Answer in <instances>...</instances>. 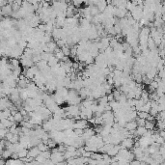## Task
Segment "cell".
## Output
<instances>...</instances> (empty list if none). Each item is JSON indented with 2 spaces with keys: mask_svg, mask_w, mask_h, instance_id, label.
<instances>
[{
  "mask_svg": "<svg viewBox=\"0 0 165 165\" xmlns=\"http://www.w3.org/2000/svg\"><path fill=\"white\" fill-rule=\"evenodd\" d=\"M133 145H134V140L132 139V137H126L122 142L123 149H131V147H133Z\"/></svg>",
  "mask_w": 165,
  "mask_h": 165,
  "instance_id": "6da1fadb",
  "label": "cell"
},
{
  "mask_svg": "<svg viewBox=\"0 0 165 165\" xmlns=\"http://www.w3.org/2000/svg\"><path fill=\"white\" fill-rule=\"evenodd\" d=\"M14 12V10H13V7H12V5L11 4H6V5H4V6H2V16H10V15H12Z\"/></svg>",
  "mask_w": 165,
  "mask_h": 165,
  "instance_id": "7a4b0ae2",
  "label": "cell"
},
{
  "mask_svg": "<svg viewBox=\"0 0 165 165\" xmlns=\"http://www.w3.org/2000/svg\"><path fill=\"white\" fill-rule=\"evenodd\" d=\"M137 128H138V125H137L136 121H131V122H128V123L126 124V128L128 129V131H135Z\"/></svg>",
  "mask_w": 165,
  "mask_h": 165,
  "instance_id": "3957f363",
  "label": "cell"
},
{
  "mask_svg": "<svg viewBox=\"0 0 165 165\" xmlns=\"http://www.w3.org/2000/svg\"><path fill=\"white\" fill-rule=\"evenodd\" d=\"M145 128L147 129H150V131H153V129L155 128V123H154V121H149V120L146 121Z\"/></svg>",
  "mask_w": 165,
  "mask_h": 165,
  "instance_id": "277c9868",
  "label": "cell"
},
{
  "mask_svg": "<svg viewBox=\"0 0 165 165\" xmlns=\"http://www.w3.org/2000/svg\"><path fill=\"white\" fill-rule=\"evenodd\" d=\"M137 114H138V117H139V118L146 119V120H147L148 117L150 116L149 112H145V111H139V112H137Z\"/></svg>",
  "mask_w": 165,
  "mask_h": 165,
  "instance_id": "5b68a950",
  "label": "cell"
},
{
  "mask_svg": "<svg viewBox=\"0 0 165 165\" xmlns=\"http://www.w3.org/2000/svg\"><path fill=\"white\" fill-rule=\"evenodd\" d=\"M146 119H142V118H136V122H137V125L138 126H145L146 125Z\"/></svg>",
  "mask_w": 165,
  "mask_h": 165,
  "instance_id": "8992f818",
  "label": "cell"
},
{
  "mask_svg": "<svg viewBox=\"0 0 165 165\" xmlns=\"http://www.w3.org/2000/svg\"><path fill=\"white\" fill-rule=\"evenodd\" d=\"M62 51H63V53L65 54L66 56H69V55H71V49H70V47H62Z\"/></svg>",
  "mask_w": 165,
  "mask_h": 165,
  "instance_id": "52a82bcc",
  "label": "cell"
},
{
  "mask_svg": "<svg viewBox=\"0 0 165 165\" xmlns=\"http://www.w3.org/2000/svg\"><path fill=\"white\" fill-rule=\"evenodd\" d=\"M27 2H29V3H31V4H38V3H40V2H42V0H26Z\"/></svg>",
  "mask_w": 165,
  "mask_h": 165,
  "instance_id": "ba28073f",
  "label": "cell"
},
{
  "mask_svg": "<svg viewBox=\"0 0 165 165\" xmlns=\"http://www.w3.org/2000/svg\"><path fill=\"white\" fill-rule=\"evenodd\" d=\"M131 164H140L141 162H140L139 160H134V161H131Z\"/></svg>",
  "mask_w": 165,
  "mask_h": 165,
  "instance_id": "9c48e42d",
  "label": "cell"
},
{
  "mask_svg": "<svg viewBox=\"0 0 165 165\" xmlns=\"http://www.w3.org/2000/svg\"><path fill=\"white\" fill-rule=\"evenodd\" d=\"M136 1V3L137 4H139V5H142V3L144 2V0H135Z\"/></svg>",
  "mask_w": 165,
  "mask_h": 165,
  "instance_id": "30bf717a",
  "label": "cell"
},
{
  "mask_svg": "<svg viewBox=\"0 0 165 165\" xmlns=\"http://www.w3.org/2000/svg\"><path fill=\"white\" fill-rule=\"evenodd\" d=\"M53 133H56V131H52V134H53ZM56 135H57V134H54V138H55V136H56ZM50 137H53V135H51Z\"/></svg>",
  "mask_w": 165,
  "mask_h": 165,
  "instance_id": "8fae6325",
  "label": "cell"
}]
</instances>
